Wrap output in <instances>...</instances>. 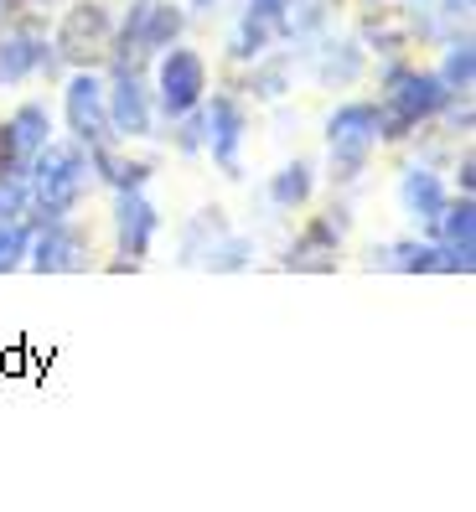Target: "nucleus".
Masks as SVG:
<instances>
[{"label":"nucleus","mask_w":476,"mask_h":512,"mask_svg":"<svg viewBox=\"0 0 476 512\" xmlns=\"http://www.w3.org/2000/svg\"><path fill=\"white\" fill-rule=\"evenodd\" d=\"M26 187H32V228L37 223H57L73 218L83 197L94 192V161L78 140H47L32 161H26Z\"/></svg>","instance_id":"obj_1"},{"label":"nucleus","mask_w":476,"mask_h":512,"mask_svg":"<svg viewBox=\"0 0 476 512\" xmlns=\"http://www.w3.org/2000/svg\"><path fill=\"white\" fill-rule=\"evenodd\" d=\"M451 99L456 94L440 83L435 68H420V63L394 57V63L383 68V78H378V130H383V145L409 140L420 125L440 119Z\"/></svg>","instance_id":"obj_2"},{"label":"nucleus","mask_w":476,"mask_h":512,"mask_svg":"<svg viewBox=\"0 0 476 512\" xmlns=\"http://www.w3.org/2000/svg\"><path fill=\"white\" fill-rule=\"evenodd\" d=\"M378 145H383L378 104H368V99L337 104L332 119H326V166H332V182H337V187L363 182V171L373 166Z\"/></svg>","instance_id":"obj_3"},{"label":"nucleus","mask_w":476,"mask_h":512,"mask_svg":"<svg viewBox=\"0 0 476 512\" xmlns=\"http://www.w3.org/2000/svg\"><path fill=\"white\" fill-rule=\"evenodd\" d=\"M182 32H187V6L182 0H130V11L114 26L109 57L119 68H140L145 57H156L171 42H182Z\"/></svg>","instance_id":"obj_4"},{"label":"nucleus","mask_w":476,"mask_h":512,"mask_svg":"<svg viewBox=\"0 0 476 512\" xmlns=\"http://www.w3.org/2000/svg\"><path fill=\"white\" fill-rule=\"evenodd\" d=\"M207 88H213V73H207V57L197 47H182L171 42L166 52H156V78H151V99H156V114L161 119H182L192 109H202Z\"/></svg>","instance_id":"obj_5"},{"label":"nucleus","mask_w":476,"mask_h":512,"mask_svg":"<svg viewBox=\"0 0 476 512\" xmlns=\"http://www.w3.org/2000/svg\"><path fill=\"white\" fill-rule=\"evenodd\" d=\"M109 47H114V16L104 11V0H73L52 32L57 63L63 68H99V63H109Z\"/></svg>","instance_id":"obj_6"},{"label":"nucleus","mask_w":476,"mask_h":512,"mask_svg":"<svg viewBox=\"0 0 476 512\" xmlns=\"http://www.w3.org/2000/svg\"><path fill=\"white\" fill-rule=\"evenodd\" d=\"M202 145H207V156H213V166L223 176H244V145H249L244 99L213 94V88H207V99H202Z\"/></svg>","instance_id":"obj_7"},{"label":"nucleus","mask_w":476,"mask_h":512,"mask_svg":"<svg viewBox=\"0 0 476 512\" xmlns=\"http://www.w3.org/2000/svg\"><path fill=\"white\" fill-rule=\"evenodd\" d=\"M63 125H68V140H78L83 150L114 140V130H109V99H104V73L99 68H73L68 73V83H63Z\"/></svg>","instance_id":"obj_8"},{"label":"nucleus","mask_w":476,"mask_h":512,"mask_svg":"<svg viewBox=\"0 0 476 512\" xmlns=\"http://www.w3.org/2000/svg\"><path fill=\"white\" fill-rule=\"evenodd\" d=\"M104 99H109V130L114 140H151L156 135V99L145 88L140 68H119L104 78Z\"/></svg>","instance_id":"obj_9"},{"label":"nucleus","mask_w":476,"mask_h":512,"mask_svg":"<svg viewBox=\"0 0 476 512\" xmlns=\"http://www.w3.org/2000/svg\"><path fill=\"white\" fill-rule=\"evenodd\" d=\"M156 233H161V207L145 197V187L114 192V249H119V264H145L151 259Z\"/></svg>","instance_id":"obj_10"},{"label":"nucleus","mask_w":476,"mask_h":512,"mask_svg":"<svg viewBox=\"0 0 476 512\" xmlns=\"http://www.w3.org/2000/svg\"><path fill=\"white\" fill-rule=\"evenodd\" d=\"M347 244V213L332 207V213H316L306 218V228L295 233V244L285 254V269H301V275H332L337 259Z\"/></svg>","instance_id":"obj_11"},{"label":"nucleus","mask_w":476,"mask_h":512,"mask_svg":"<svg viewBox=\"0 0 476 512\" xmlns=\"http://www.w3.org/2000/svg\"><path fill=\"white\" fill-rule=\"evenodd\" d=\"M88 233L73 218H57V223H37L32 228V249H26V264L37 275H78L88 269Z\"/></svg>","instance_id":"obj_12"},{"label":"nucleus","mask_w":476,"mask_h":512,"mask_svg":"<svg viewBox=\"0 0 476 512\" xmlns=\"http://www.w3.org/2000/svg\"><path fill=\"white\" fill-rule=\"evenodd\" d=\"M425 238L440 244L445 275H471L476 269V202L471 197H451L440 207V218L425 228Z\"/></svg>","instance_id":"obj_13"},{"label":"nucleus","mask_w":476,"mask_h":512,"mask_svg":"<svg viewBox=\"0 0 476 512\" xmlns=\"http://www.w3.org/2000/svg\"><path fill=\"white\" fill-rule=\"evenodd\" d=\"M37 73H47V78L63 73L52 42L42 32H32V26H0V88H16Z\"/></svg>","instance_id":"obj_14"},{"label":"nucleus","mask_w":476,"mask_h":512,"mask_svg":"<svg viewBox=\"0 0 476 512\" xmlns=\"http://www.w3.org/2000/svg\"><path fill=\"white\" fill-rule=\"evenodd\" d=\"M445 202H451V187H445V176H440L435 166H425V161L404 166V176H399V207H404V218H409L414 228L425 233V228L440 218Z\"/></svg>","instance_id":"obj_15"},{"label":"nucleus","mask_w":476,"mask_h":512,"mask_svg":"<svg viewBox=\"0 0 476 512\" xmlns=\"http://www.w3.org/2000/svg\"><path fill=\"white\" fill-rule=\"evenodd\" d=\"M6 130H11V166H26V161H32L37 150L57 135V130H52V109H47L42 99L16 104V109L6 114Z\"/></svg>","instance_id":"obj_16"},{"label":"nucleus","mask_w":476,"mask_h":512,"mask_svg":"<svg viewBox=\"0 0 476 512\" xmlns=\"http://www.w3.org/2000/svg\"><path fill=\"white\" fill-rule=\"evenodd\" d=\"M88 161H94V182H109L114 192H125V187H145L156 176V166L151 161H140V156H125L114 140H104V145H94L88 150Z\"/></svg>","instance_id":"obj_17"},{"label":"nucleus","mask_w":476,"mask_h":512,"mask_svg":"<svg viewBox=\"0 0 476 512\" xmlns=\"http://www.w3.org/2000/svg\"><path fill=\"white\" fill-rule=\"evenodd\" d=\"M373 264L399 269V275H445V254L430 238H399L389 249H373Z\"/></svg>","instance_id":"obj_18"},{"label":"nucleus","mask_w":476,"mask_h":512,"mask_svg":"<svg viewBox=\"0 0 476 512\" xmlns=\"http://www.w3.org/2000/svg\"><path fill=\"white\" fill-rule=\"evenodd\" d=\"M270 202L280 207V213H295V207H306L316 197V166L311 161H285L275 176H270Z\"/></svg>","instance_id":"obj_19"},{"label":"nucleus","mask_w":476,"mask_h":512,"mask_svg":"<svg viewBox=\"0 0 476 512\" xmlns=\"http://www.w3.org/2000/svg\"><path fill=\"white\" fill-rule=\"evenodd\" d=\"M440 83L451 88L456 99H466L471 88H476V42L461 32V37H445V57H440Z\"/></svg>","instance_id":"obj_20"},{"label":"nucleus","mask_w":476,"mask_h":512,"mask_svg":"<svg viewBox=\"0 0 476 512\" xmlns=\"http://www.w3.org/2000/svg\"><path fill=\"white\" fill-rule=\"evenodd\" d=\"M316 78L321 83H357L363 78V42H321L316 47Z\"/></svg>","instance_id":"obj_21"},{"label":"nucleus","mask_w":476,"mask_h":512,"mask_svg":"<svg viewBox=\"0 0 476 512\" xmlns=\"http://www.w3.org/2000/svg\"><path fill=\"white\" fill-rule=\"evenodd\" d=\"M228 233V218H223V207H202V213L182 228V259L187 264H202L207 254H213V244Z\"/></svg>","instance_id":"obj_22"},{"label":"nucleus","mask_w":476,"mask_h":512,"mask_svg":"<svg viewBox=\"0 0 476 512\" xmlns=\"http://www.w3.org/2000/svg\"><path fill=\"white\" fill-rule=\"evenodd\" d=\"M270 47H275V32L264 26L259 16H238V26L228 32V57L233 63H254V57H270Z\"/></svg>","instance_id":"obj_23"},{"label":"nucleus","mask_w":476,"mask_h":512,"mask_svg":"<svg viewBox=\"0 0 476 512\" xmlns=\"http://www.w3.org/2000/svg\"><path fill=\"white\" fill-rule=\"evenodd\" d=\"M32 223V187H26V166H0V223Z\"/></svg>","instance_id":"obj_24"},{"label":"nucleus","mask_w":476,"mask_h":512,"mask_svg":"<svg viewBox=\"0 0 476 512\" xmlns=\"http://www.w3.org/2000/svg\"><path fill=\"white\" fill-rule=\"evenodd\" d=\"M249 249H254L249 238L228 228L218 244H213V254L202 259V269H213V275H233V269H244V264H249Z\"/></svg>","instance_id":"obj_25"},{"label":"nucleus","mask_w":476,"mask_h":512,"mask_svg":"<svg viewBox=\"0 0 476 512\" xmlns=\"http://www.w3.org/2000/svg\"><path fill=\"white\" fill-rule=\"evenodd\" d=\"M26 249H32V223L16 218V223H0V275L26 264Z\"/></svg>","instance_id":"obj_26"},{"label":"nucleus","mask_w":476,"mask_h":512,"mask_svg":"<svg viewBox=\"0 0 476 512\" xmlns=\"http://www.w3.org/2000/svg\"><path fill=\"white\" fill-rule=\"evenodd\" d=\"M285 73H290L285 57H280V63H264V57H254V78H249V83H254V94H259V99H280L285 88H290Z\"/></svg>","instance_id":"obj_27"},{"label":"nucleus","mask_w":476,"mask_h":512,"mask_svg":"<svg viewBox=\"0 0 476 512\" xmlns=\"http://www.w3.org/2000/svg\"><path fill=\"white\" fill-rule=\"evenodd\" d=\"M0 166H11V130H6V119H0Z\"/></svg>","instance_id":"obj_28"},{"label":"nucleus","mask_w":476,"mask_h":512,"mask_svg":"<svg viewBox=\"0 0 476 512\" xmlns=\"http://www.w3.org/2000/svg\"><path fill=\"white\" fill-rule=\"evenodd\" d=\"M11 11H16V0H0V26L11 21Z\"/></svg>","instance_id":"obj_29"},{"label":"nucleus","mask_w":476,"mask_h":512,"mask_svg":"<svg viewBox=\"0 0 476 512\" xmlns=\"http://www.w3.org/2000/svg\"><path fill=\"white\" fill-rule=\"evenodd\" d=\"M187 6H192V11H213V6H218V0H187Z\"/></svg>","instance_id":"obj_30"},{"label":"nucleus","mask_w":476,"mask_h":512,"mask_svg":"<svg viewBox=\"0 0 476 512\" xmlns=\"http://www.w3.org/2000/svg\"><path fill=\"white\" fill-rule=\"evenodd\" d=\"M363 6H383V0H363Z\"/></svg>","instance_id":"obj_31"}]
</instances>
